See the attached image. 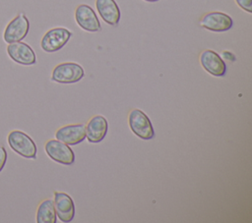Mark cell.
<instances>
[{
    "mask_svg": "<svg viewBox=\"0 0 252 223\" xmlns=\"http://www.w3.org/2000/svg\"><path fill=\"white\" fill-rule=\"evenodd\" d=\"M235 2L242 10L248 13L252 12V0H235Z\"/></svg>",
    "mask_w": 252,
    "mask_h": 223,
    "instance_id": "2e32d148",
    "label": "cell"
},
{
    "mask_svg": "<svg viewBox=\"0 0 252 223\" xmlns=\"http://www.w3.org/2000/svg\"><path fill=\"white\" fill-rule=\"evenodd\" d=\"M72 32L65 28H54L42 36L40 46L42 50L52 53L60 50L71 38Z\"/></svg>",
    "mask_w": 252,
    "mask_h": 223,
    "instance_id": "277c9868",
    "label": "cell"
},
{
    "mask_svg": "<svg viewBox=\"0 0 252 223\" xmlns=\"http://www.w3.org/2000/svg\"><path fill=\"white\" fill-rule=\"evenodd\" d=\"M108 130V123L101 115L94 116L87 124L86 138L92 143L100 142Z\"/></svg>",
    "mask_w": 252,
    "mask_h": 223,
    "instance_id": "4fadbf2b",
    "label": "cell"
},
{
    "mask_svg": "<svg viewBox=\"0 0 252 223\" xmlns=\"http://www.w3.org/2000/svg\"><path fill=\"white\" fill-rule=\"evenodd\" d=\"M56 212L53 200L45 199L40 202L36 211L37 223H56Z\"/></svg>",
    "mask_w": 252,
    "mask_h": 223,
    "instance_id": "9a60e30c",
    "label": "cell"
},
{
    "mask_svg": "<svg viewBox=\"0 0 252 223\" xmlns=\"http://www.w3.org/2000/svg\"><path fill=\"white\" fill-rule=\"evenodd\" d=\"M54 207L56 216L62 222H70L75 215V204L72 197L66 193H54Z\"/></svg>",
    "mask_w": 252,
    "mask_h": 223,
    "instance_id": "8fae6325",
    "label": "cell"
},
{
    "mask_svg": "<svg viewBox=\"0 0 252 223\" xmlns=\"http://www.w3.org/2000/svg\"><path fill=\"white\" fill-rule=\"evenodd\" d=\"M9 146L19 155L29 159L36 158V144L32 139L20 130H13L7 137Z\"/></svg>",
    "mask_w": 252,
    "mask_h": 223,
    "instance_id": "6da1fadb",
    "label": "cell"
},
{
    "mask_svg": "<svg viewBox=\"0 0 252 223\" xmlns=\"http://www.w3.org/2000/svg\"><path fill=\"white\" fill-rule=\"evenodd\" d=\"M46 154L55 162L71 165L75 161V154L71 147L65 142L58 139H49L44 145Z\"/></svg>",
    "mask_w": 252,
    "mask_h": 223,
    "instance_id": "5b68a950",
    "label": "cell"
},
{
    "mask_svg": "<svg viewBox=\"0 0 252 223\" xmlns=\"http://www.w3.org/2000/svg\"><path fill=\"white\" fill-rule=\"evenodd\" d=\"M75 19L78 26L86 31L96 32L101 29L96 14L94 9L87 4H81L76 8Z\"/></svg>",
    "mask_w": 252,
    "mask_h": 223,
    "instance_id": "52a82bcc",
    "label": "cell"
},
{
    "mask_svg": "<svg viewBox=\"0 0 252 223\" xmlns=\"http://www.w3.org/2000/svg\"><path fill=\"white\" fill-rule=\"evenodd\" d=\"M145 1H147V2H158L159 0H145Z\"/></svg>",
    "mask_w": 252,
    "mask_h": 223,
    "instance_id": "ac0fdd59",
    "label": "cell"
},
{
    "mask_svg": "<svg viewBox=\"0 0 252 223\" xmlns=\"http://www.w3.org/2000/svg\"><path fill=\"white\" fill-rule=\"evenodd\" d=\"M7 53L9 57L16 63L30 66L36 63V56L32 48L22 41L9 43L7 46Z\"/></svg>",
    "mask_w": 252,
    "mask_h": 223,
    "instance_id": "ba28073f",
    "label": "cell"
},
{
    "mask_svg": "<svg viewBox=\"0 0 252 223\" xmlns=\"http://www.w3.org/2000/svg\"><path fill=\"white\" fill-rule=\"evenodd\" d=\"M85 75L81 65L74 62H65L57 65L51 75V80L59 84H74L83 79Z\"/></svg>",
    "mask_w": 252,
    "mask_h": 223,
    "instance_id": "7a4b0ae2",
    "label": "cell"
},
{
    "mask_svg": "<svg viewBox=\"0 0 252 223\" xmlns=\"http://www.w3.org/2000/svg\"><path fill=\"white\" fill-rule=\"evenodd\" d=\"M202 67L214 77H223L226 73V65L222 58L214 50L207 49L200 55Z\"/></svg>",
    "mask_w": 252,
    "mask_h": 223,
    "instance_id": "30bf717a",
    "label": "cell"
},
{
    "mask_svg": "<svg viewBox=\"0 0 252 223\" xmlns=\"http://www.w3.org/2000/svg\"><path fill=\"white\" fill-rule=\"evenodd\" d=\"M7 151L3 145H0V172L3 170L6 162H7Z\"/></svg>",
    "mask_w": 252,
    "mask_h": 223,
    "instance_id": "e0dca14e",
    "label": "cell"
},
{
    "mask_svg": "<svg viewBox=\"0 0 252 223\" xmlns=\"http://www.w3.org/2000/svg\"><path fill=\"white\" fill-rule=\"evenodd\" d=\"M95 7L102 20L110 26H116L120 20V10L115 0H96Z\"/></svg>",
    "mask_w": 252,
    "mask_h": 223,
    "instance_id": "5bb4252c",
    "label": "cell"
},
{
    "mask_svg": "<svg viewBox=\"0 0 252 223\" xmlns=\"http://www.w3.org/2000/svg\"><path fill=\"white\" fill-rule=\"evenodd\" d=\"M232 24V19L227 14L222 12L207 13L202 17L200 21V25L203 28L216 32H221L230 29Z\"/></svg>",
    "mask_w": 252,
    "mask_h": 223,
    "instance_id": "9c48e42d",
    "label": "cell"
},
{
    "mask_svg": "<svg viewBox=\"0 0 252 223\" xmlns=\"http://www.w3.org/2000/svg\"><path fill=\"white\" fill-rule=\"evenodd\" d=\"M55 138L68 145H76L86 139V126L84 124L64 126L57 130Z\"/></svg>",
    "mask_w": 252,
    "mask_h": 223,
    "instance_id": "7c38bea8",
    "label": "cell"
},
{
    "mask_svg": "<svg viewBox=\"0 0 252 223\" xmlns=\"http://www.w3.org/2000/svg\"><path fill=\"white\" fill-rule=\"evenodd\" d=\"M29 29H30V22L28 18L23 13H21L17 15L7 25L3 34L4 41H6L7 43L21 41L27 36Z\"/></svg>",
    "mask_w": 252,
    "mask_h": 223,
    "instance_id": "8992f818",
    "label": "cell"
},
{
    "mask_svg": "<svg viewBox=\"0 0 252 223\" xmlns=\"http://www.w3.org/2000/svg\"><path fill=\"white\" fill-rule=\"evenodd\" d=\"M128 123L131 131L142 139H152L155 137V131L149 117L140 109H133L128 117Z\"/></svg>",
    "mask_w": 252,
    "mask_h": 223,
    "instance_id": "3957f363",
    "label": "cell"
}]
</instances>
